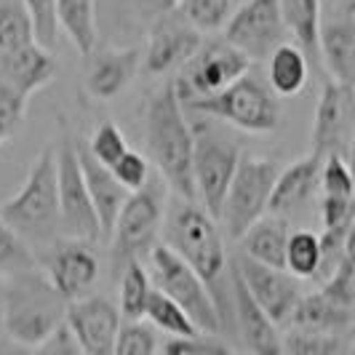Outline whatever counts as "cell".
<instances>
[{"mask_svg": "<svg viewBox=\"0 0 355 355\" xmlns=\"http://www.w3.org/2000/svg\"><path fill=\"white\" fill-rule=\"evenodd\" d=\"M163 243L203 278L219 310L222 331H232V262L227 259L225 238L211 214L200 203L174 198L163 219Z\"/></svg>", "mask_w": 355, "mask_h": 355, "instance_id": "obj_1", "label": "cell"}, {"mask_svg": "<svg viewBox=\"0 0 355 355\" xmlns=\"http://www.w3.org/2000/svg\"><path fill=\"white\" fill-rule=\"evenodd\" d=\"M144 144L158 168L163 184L182 200L198 203L193 179V150L196 134L184 115V102L179 96L177 80L163 83L144 110Z\"/></svg>", "mask_w": 355, "mask_h": 355, "instance_id": "obj_2", "label": "cell"}, {"mask_svg": "<svg viewBox=\"0 0 355 355\" xmlns=\"http://www.w3.org/2000/svg\"><path fill=\"white\" fill-rule=\"evenodd\" d=\"M0 219L30 246L49 249L62 235V206H59V168L56 150L46 147L37 153L24 184L8 200L0 203Z\"/></svg>", "mask_w": 355, "mask_h": 355, "instance_id": "obj_3", "label": "cell"}, {"mask_svg": "<svg viewBox=\"0 0 355 355\" xmlns=\"http://www.w3.org/2000/svg\"><path fill=\"white\" fill-rule=\"evenodd\" d=\"M70 302L56 291L46 272L35 267L6 278V337L33 347L64 326Z\"/></svg>", "mask_w": 355, "mask_h": 355, "instance_id": "obj_4", "label": "cell"}, {"mask_svg": "<svg viewBox=\"0 0 355 355\" xmlns=\"http://www.w3.org/2000/svg\"><path fill=\"white\" fill-rule=\"evenodd\" d=\"M184 107L200 112L209 121H222L249 134H270L281 123L278 94L270 89L267 78L257 70H249L225 91L206 99H187Z\"/></svg>", "mask_w": 355, "mask_h": 355, "instance_id": "obj_5", "label": "cell"}, {"mask_svg": "<svg viewBox=\"0 0 355 355\" xmlns=\"http://www.w3.org/2000/svg\"><path fill=\"white\" fill-rule=\"evenodd\" d=\"M193 134H196L193 179H196L198 203L211 214L214 219H219L243 153H241V144L222 128L211 125V121L193 123Z\"/></svg>", "mask_w": 355, "mask_h": 355, "instance_id": "obj_6", "label": "cell"}, {"mask_svg": "<svg viewBox=\"0 0 355 355\" xmlns=\"http://www.w3.org/2000/svg\"><path fill=\"white\" fill-rule=\"evenodd\" d=\"M281 174V166L275 160L257 158V155H243L241 166L232 177L230 193L222 206L219 222L232 241H241L246 232L270 214V200L272 190Z\"/></svg>", "mask_w": 355, "mask_h": 355, "instance_id": "obj_7", "label": "cell"}, {"mask_svg": "<svg viewBox=\"0 0 355 355\" xmlns=\"http://www.w3.org/2000/svg\"><path fill=\"white\" fill-rule=\"evenodd\" d=\"M150 270L155 278V288L168 294L193 318L200 334L222 331V318H219V310H216L209 286L203 284V278L177 251L168 249L166 243H158L150 254Z\"/></svg>", "mask_w": 355, "mask_h": 355, "instance_id": "obj_8", "label": "cell"}, {"mask_svg": "<svg viewBox=\"0 0 355 355\" xmlns=\"http://www.w3.org/2000/svg\"><path fill=\"white\" fill-rule=\"evenodd\" d=\"M163 190L147 182L142 190L131 193L125 200L123 211L112 227V270L115 275L123 272V267L134 259L150 257L158 246V235L163 230Z\"/></svg>", "mask_w": 355, "mask_h": 355, "instance_id": "obj_9", "label": "cell"}, {"mask_svg": "<svg viewBox=\"0 0 355 355\" xmlns=\"http://www.w3.org/2000/svg\"><path fill=\"white\" fill-rule=\"evenodd\" d=\"M251 70V59L241 49H235L225 37L203 40L200 51L182 67L177 89L182 102L206 99L232 86Z\"/></svg>", "mask_w": 355, "mask_h": 355, "instance_id": "obj_10", "label": "cell"}, {"mask_svg": "<svg viewBox=\"0 0 355 355\" xmlns=\"http://www.w3.org/2000/svg\"><path fill=\"white\" fill-rule=\"evenodd\" d=\"M286 21L281 0H246L225 24V40L251 62L270 59L286 43Z\"/></svg>", "mask_w": 355, "mask_h": 355, "instance_id": "obj_11", "label": "cell"}, {"mask_svg": "<svg viewBox=\"0 0 355 355\" xmlns=\"http://www.w3.org/2000/svg\"><path fill=\"white\" fill-rule=\"evenodd\" d=\"M59 168V206H62V235L83 243H96L105 232L96 216L94 200L89 196L86 179L80 171V160L75 153V144L64 142L56 153Z\"/></svg>", "mask_w": 355, "mask_h": 355, "instance_id": "obj_12", "label": "cell"}, {"mask_svg": "<svg viewBox=\"0 0 355 355\" xmlns=\"http://www.w3.org/2000/svg\"><path fill=\"white\" fill-rule=\"evenodd\" d=\"M355 134V86L326 80L318 96L313 134H310V153L318 158L329 155H347Z\"/></svg>", "mask_w": 355, "mask_h": 355, "instance_id": "obj_13", "label": "cell"}, {"mask_svg": "<svg viewBox=\"0 0 355 355\" xmlns=\"http://www.w3.org/2000/svg\"><path fill=\"white\" fill-rule=\"evenodd\" d=\"M232 265L238 270V275L243 278L251 297L262 304V310L278 326L291 320L297 304L304 297L302 284H300L297 275H291L288 270H281V267L259 265V262H254L243 254L238 259H232Z\"/></svg>", "mask_w": 355, "mask_h": 355, "instance_id": "obj_14", "label": "cell"}, {"mask_svg": "<svg viewBox=\"0 0 355 355\" xmlns=\"http://www.w3.org/2000/svg\"><path fill=\"white\" fill-rule=\"evenodd\" d=\"M43 270L56 291L67 300H83L89 297L91 286L99 278V259L91 249V243L59 238L53 246L43 251Z\"/></svg>", "mask_w": 355, "mask_h": 355, "instance_id": "obj_15", "label": "cell"}, {"mask_svg": "<svg viewBox=\"0 0 355 355\" xmlns=\"http://www.w3.org/2000/svg\"><path fill=\"white\" fill-rule=\"evenodd\" d=\"M203 46V33L196 30L179 11L155 19L142 67L147 75H166V72L184 67Z\"/></svg>", "mask_w": 355, "mask_h": 355, "instance_id": "obj_16", "label": "cell"}, {"mask_svg": "<svg viewBox=\"0 0 355 355\" xmlns=\"http://www.w3.org/2000/svg\"><path fill=\"white\" fill-rule=\"evenodd\" d=\"M64 326L86 355H112L123 329V315L107 297H83L70 302Z\"/></svg>", "mask_w": 355, "mask_h": 355, "instance_id": "obj_17", "label": "cell"}, {"mask_svg": "<svg viewBox=\"0 0 355 355\" xmlns=\"http://www.w3.org/2000/svg\"><path fill=\"white\" fill-rule=\"evenodd\" d=\"M232 331L243 342L251 355H284V334L278 331V323L262 310V304L251 297L243 278L232 265Z\"/></svg>", "mask_w": 355, "mask_h": 355, "instance_id": "obj_18", "label": "cell"}, {"mask_svg": "<svg viewBox=\"0 0 355 355\" xmlns=\"http://www.w3.org/2000/svg\"><path fill=\"white\" fill-rule=\"evenodd\" d=\"M56 78V62L49 49L30 43L14 51H0V83L30 99Z\"/></svg>", "mask_w": 355, "mask_h": 355, "instance_id": "obj_19", "label": "cell"}, {"mask_svg": "<svg viewBox=\"0 0 355 355\" xmlns=\"http://www.w3.org/2000/svg\"><path fill=\"white\" fill-rule=\"evenodd\" d=\"M75 153H78V160H80V171H83V179H86L91 200H94L96 216L102 222V232L107 235V232H112L131 193L115 179V174L107 166H102L91 155L89 144H75Z\"/></svg>", "mask_w": 355, "mask_h": 355, "instance_id": "obj_20", "label": "cell"}, {"mask_svg": "<svg viewBox=\"0 0 355 355\" xmlns=\"http://www.w3.org/2000/svg\"><path fill=\"white\" fill-rule=\"evenodd\" d=\"M320 168H323V158L313 155V153L307 158L294 160L286 168H281L275 190H272V200H270V214L288 216L294 211H302L318 193Z\"/></svg>", "mask_w": 355, "mask_h": 355, "instance_id": "obj_21", "label": "cell"}, {"mask_svg": "<svg viewBox=\"0 0 355 355\" xmlns=\"http://www.w3.org/2000/svg\"><path fill=\"white\" fill-rule=\"evenodd\" d=\"M142 67V56L137 49H105L89 56V72H86V89L96 99H112Z\"/></svg>", "mask_w": 355, "mask_h": 355, "instance_id": "obj_22", "label": "cell"}, {"mask_svg": "<svg viewBox=\"0 0 355 355\" xmlns=\"http://www.w3.org/2000/svg\"><path fill=\"white\" fill-rule=\"evenodd\" d=\"M288 326L307 329V331H323V334L355 337V315L334 300H329L323 291L304 294L288 320Z\"/></svg>", "mask_w": 355, "mask_h": 355, "instance_id": "obj_23", "label": "cell"}, {"mask_svg": "<svg viewBox=\"0 0 355 355\" xmlns=\"http://www.w3.org/2000/svg\"><path fill=\"white\" fill-rule=\"evenodd\" d=\"M320 59L331 72V80L355 86V21L342 17L320 24Z\"/></svg>", "mask_w": 355, "mask_h": 355, "instance_id": "obj_24", "label": "cell"}, {"mask_svg": "<svg viewBox=\"0 0 355 355\" xmlns=\"http://www.w3.org/2000/svg\"><path fill=\"white\" fill-rule=\"evenodd\" d=\"M288 238H291V227H288L286 216L267 214L238 243H241L243 257H249V259L259 262V265L286 270V246H288Z\"/></svg>", "mask_w": 355, "mask_h": 355, "instance_id": "obj_25", "label": "cell"}, {"mask_svg": "<svg viewBox=\"0 0 355 355\" xmlns=\"http://www.w3.org/2000/svg\"><path fill=\"white\" fill-rule=\"evenodd\" d=\"M56 24L70 37L75 51L80 56H91L96 51V6L94 0H56Z\"/></svg>", "mask_w": 355, "mask_h": 355, "instance_id": "obj_26", "label": "cell"}, {"mask_svg": "<svg viewBox=\"0 0 355 355\" xmlns=\"http://www.w3.org/2000/svg\"><path fill=\"white\" fill-rule=\"evenodd\" d=\"M310 78V59L297 43H284L267 59V83L278 96L302 94Z\"/></svg>", "mask_w": 355, "mask_h": 355, "instance_id": "obj_27", "label": "cell"}, {"mask_svg": "<svg viewBox=\"0 0 355 355\" xmlns=\"http://www.w3.org/2000/svg\"><path fill=\"white\" fill-rule=\"evenodd\" d=\"M286 30L310 62L320 56V0H281Z\"/></svg>", "mask_w": 355, "mask_h": 355, "instance_id": "obj_28", "label": "cell"}, {"mask_svg": "<svg viewBox=\"0 0 355 355\" xmlns=\"http://www.w3.org/2000/svg\"><path fill=\"white\" fill-rule=\"evenodd\" d=\"M121 278V291H118V310L123 320H142L147 313V300L153 294V281L150 272L142 265V259H134L123 267Z\"/></svg>", "mask_w": 355, "mask_h": 355, "instance_id": "obj_29", "label": "cell"}, {"mask_svg": "<svg viewBox=\"0 0 355 355\" xmlns=\"http://www.w3.org/2000/svg\"><path fill=\"white\" fill-rule=\"evenodd\" d=\"M144 318L150 320L153 329L168 334L171 339L196 337V334H200L198 326L193 323V318H190L168 294H163L160 288H153V294H150V300H147V313H144Z\"/></svg>", "mask_w": 355, "mask_h": 355, "instance_id": "obj_30", "label": "cell"}, {"mask_svg": "<svg viewBox=\"0 0 355 355\" xmlns=\"http://www.w3.org/2000/svg\"><path fill=\"white\" fill-rule=\"evenodd\" d=\"M30 43H37V35L24 0H0V51H14Z\"/></svg>", "mask_w": 355, "mask_h": 355, "instance_id": "obj_31", "label": "cell"}, {"mask_svg": "<svg viewBox=\"0 0 355 355\" xmlns=\"http://www.w3.org/2000/svg\"><path fill=\"white\" fill-rule=\"evenodd\" d=\"M320 267V235L313 230L291 232L286 246V270L300 281H315Z\"/></svg>", "mask_w": 355, "mask_h": 355, "instance_id": "obj_32", "label": "cell"}, {"mask_svg": "<svg viewBox=\"0 0 355 355\" xmlns=\"http://www.w3.org/2000/svg\"><path fill=\"white\" fill-rule=\"evenodd\" d=\"M350 339L353 337L345 334H323L288 326L284 334V355H345Z\"/></svg>", "mask_w": 355, "mask_h": 355, "instance_id": "obj_33", "label": "cell"}, {"mask_svg": "<svg viewBox=\"0 0 355 355\" xmlns=\"http://www.w3.org/2000/svg\"><path fill=\"white\" fill-rule=\"evenodd\" d=\"M232 6L235 0H182L177 11L196 30L214 33V30H225V24L232 17Z\"/></svg>", "mask_w": 355, "mask_h": 355, "instance_id": "obj_34", "label": "cell"}, {"mask_svg": "<svg viewBox=\"0 0 355 355\" xmlns=\"http://www.w3.org/2000/svg\"><path fill=\"white\" fill-rule=\"evenodd\" d=\"M320 291L355 315V227L347 238V249H345L337 272L320 286Z\"/></svg>", "mask_w": 355, "mask_h": 355, "instance_id": "obj_35", "label": "cell"}, {"mask_svg": "<svg viewBox=\"0 0 355 355\" xmlns=\"http://www.w3.org/2000/svg\"><path fill=\"white\" fill-rule=\"evenodd\" d=\"M89 153L102 166L110 168V166H115L128 153V142H125L123 131L112 123V121H102V123L96 125V131L91 134Z\"/></svg>", "mask_w": 355, "mask_h": 355, "instance_id": "obj_36", "label": "cell"}, {"mask_svg": "<svg viewBox=\"0 0 355 355\" xmlns=\"http://www.w3.org/2000/svg\"><path fill=\"white\" fill-rule=\"evenodd\" d=\"M112 355H158V334L142 320H123Z\"/></svg>", "mask_w": 355, "mask_h": 355, "instance_id": "obj_37", "label": "cell"}, {"mask_svg": "<svg viewBox=\"0 0 355 355\" xmlns=\"http://www.w3.org/2000/svg\"><path fill=\"white\" fill-rule=\"evenodd\" d=\"M35 267V257L30 246L0 219V272H19Z\"/></svg>", "mask_w": 355, "mask_h": 355, "instance_id": "obj_38", "label": "cell"}, {"mask_svg": "<svg viewBox=\"0 0 355 355\" xmlns=\"http://www.w3.org/2000/svg\"><path fill=\"white\" fill-rule=\"evenodd\" d=\"M320 193L337 198H355V179L342 155H329L323 158L320 168Z\"/></svg>", "mask_w": 355, "mask_h": 355, "instance_id": "obj_39", "label": "cell"}, {"mask_svg": "<svg viewBox=\"0 0 355 355\" xmlns=\"http://www.w3.org/2000/svg\"><path fill=\"white\" fill-rule=\"evenodd\" d=\"M27 115V99L0 83V147L17 134Z\"/></svg>", "mask_w": 355, "mask_h": 355, "instance_id": "obj_40", "label": "cell"}, {"mask_svg": "<svg viewBox=\"0 0 355 355\" xmlns=\"http://www.w3.org/2000/svg\"><path fill=\"white\" fill-rule=\"evenodd\" d=\"M163 355H235L227 342L216 339V334H196V337L168 339Z\"/></svg>", "mask_w": 355, "mask_h": 355, "instance_id": "obj_41", "label": "cell"}, {"mask_svg": "<svg viewBox=\"0 0 355 355\" xmlns=\"http://www.w3.org/2000/svg\"><path fill=\"white\" fill-rule=\"evenodd\" d=\"M320 222L323 230L350 232L355 227V198L320 196Z\"/></svg>", "mask_w": 355, "mask_h": 355, "instance_id": "obj_42", "label": "cell"}, {"mask_svg": "<svg viewBox=\"0 0 355 355\" xmlns=\"http://www.w3.org/2000/svg\"><path fill=\"white\" fill-rule=\"evenodd\" d=\"M350 232H339V230L320 232V267H318V275H315V281H318L320 286L337 272L339 262H342V257H345V249H347Z\"/></svg>", "mask_w": 355, "mask_h": 355, "instance_id": "obj_43", "label": "cell"}, {"mask_svg": "<svg viewBox=\"0 0 355 355\" xmlns=\"http://www.w3.org/2000/svg\"><path fill=\"white\" fill-rule=\"evenodd\" d=\"M110 171L115 174V179L123 184L128 193L142 190L144 184L150 182V163H147L144 155L134 153V150H128L115 166H110Z\"/></svg>", "mask_w": 355, "mask_h": 355, "instance_id": "obj_44", "label": "cell"}, {"mask_svg": "<svg viewBox=\"0 0 355 355\" xmlns=\"http://www.w3.org/2000/svg\"><path fill=\"white\" fill-rule=\"evenodd\" d=\"M30 17L35 21L37 43L43 49H53L56 35H59V24H56V0H24Z\"/></svg>", "mask_w": 355, "mask_h": 355, "instance_id": "obj_45", "label": "cell"}, {"mask_svg": "<svg viewBox=\"0 0 355 355\" xmlns=\"http://www.w3.org/2000/svg\"><path fill=\"white\" fill-rule=\"evenodd\" d=\"M35 353L37 355H86L83 353V347L78 345V339L72 337V331L67 329V326L56 329L43 345H37Z\"/></svg>", "mask_w": 355, "mask_h": 355, "instance_id": "obj_46", "label": "cell"}, {"mask_svg": "<svg viewBox=\"0 0 355 355\" xmlns=\"http://www.w3.org/2000/svg\"><path fill=\"white\" fill-rule=\"evenodd\" d=\"M139 3H142V8L147 14H153L155 19H160V17H166V14H171V11H177L182 0H139Z\"/></svg>", "mask_w": 355, "mask_h": 355, "instance_id": "obj_47", "label": "cell"}, {"mask_svg": "<svg viewBox=\"0 0 355 355\" xmlns=\"http://www.w3.org/2000/svg\"><path fill=\"white\" fill-rule=\"evenodd\" d=\"M0 355H37L33 347H24L14 339H0Z\"/></svg>", "mask_w": 355, "mask_h": 355, "instance_id": "obj_48", "label": "cell"}, {"mask_svg": "<svg viewBox=\"0 0 355 355\" xmlns=\"http://www.w3.org/2000/svg\"><path fill=\"white\" fill-rule=\"evenodd\" d=\"M6 334V281H0V337Z\"/></svg>", "mask_w": 355, "mask_h": 355, "instance_id": "obj_49", "label": "cell"}, {"mask_svg": "<svg viewBox=\"0 0 355 355\" xmlns=\"http://www.w3.org/2000/svg\"><path fill=\"white\" fill-rule=\"evenodd\" d=\"M342 14L355 21V0H342Z\"/></svg>", "mask_w": 355, "mask_h": 355, "instance_id": "obj_50", "label": "cell"}, {"mask_svg": "<svg viewBox=\"0 0 355 355\" xmlns=\"http://www.w3.org/2000/svg\"><path fill=\"white\" fill-rule=\"evenodd\" d=\"M347 166H350V171H353V179H355V134H353V142H350V150H347Z\"/></svg>", "mask_w": 355, "mask_h": 355, "instance_id": "obj_51", "label": "cell"}]
</instances>
